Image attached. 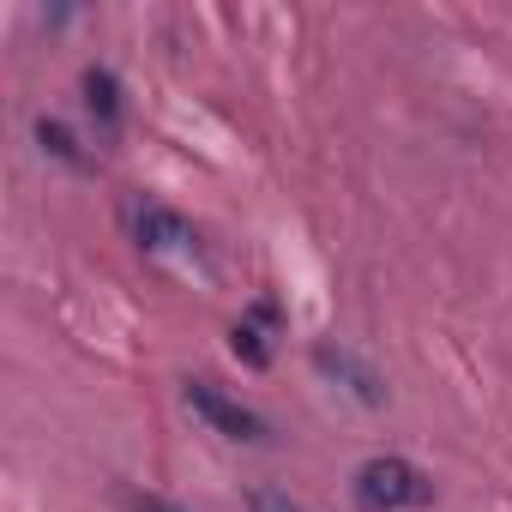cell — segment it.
<instances>
[{
  "mask_svg": "<svg viewBox=\"0 0 512 512\" xmlns=\"http://www.w3.org/2000/svg\"><path fill=\"white\" fill-rule=\"evenodd\" d=\"M253 512H302V506H290L284 494H253Z\"/></svg>",
  "mask_w": 512,
  "mask_h": 512,
  "instance_id": "cell-8",
  "label": "cell"
},
{
  "mask_svg": "<svg viewBox=\"0 0 512 512\" xmlns=\"http://www.w3.org/2000/svg\"><path fill=\"white\" fill-rule=\"evenodd\" d=\"M229 344H235V356H241V362H253V368H266V362H272V350H266L260 326H235V332H229Z\"/></svg>",
  "mask_w": 512,
  "mask_h": 512,
  "instance_id": "cell-5",
  "label": "cell"
},
{
  "mask_svg": "<svg viewBox=\"0 0 512 512\" xmlns=\"http://www.w3.org/2000/svg\"><path fill=\"white\" fill-rule=\"evenodd\" d=\"M187 404H193L217 434H229V440H266V422L253 416L241 398H229L223 386H211V380H187Z\"/></svg>",
  "mask_w": 512,
  "mask_h": 512,
  "instance_id": "cell-2",
  "label": "cell"
},
{
  "mask_svg": "<svg viewBox=\"0 0 512 512\" xmlns=\"http://www.w3.org/2000/svg\"><path fill=\"white\" fill-rule=\"evenodd\" d=\"M356 500L368 512H416V506L434 500V482L410 458H368L356 470Z\"/></svg>",
  "mask_w": 512,
  "mask_h": 512,
  "instance_id": "cell-1",
  "label": "cell"
},
{
  "mask_svg": "<svg viewBox=\"0 0 512 512\" xmlns=\"http://www.w3.org/2000/svg\"><path fill=\"white\" fill-rule=\"evenodd\" d=\"M85 103H91V115H97L103 127H115V121H121V91H115V79H109L103 67H91V73H85Z\"/></svg>",
  "mask_w": 512,
  "mask_h": 512,
  "instance_id": "cell-4",
  "label": "cell"
},
{
  "mask_svg": "<svg viewBox=\"0 0 512 512\" xmlns=\"http://www.w3.org/2000/svg\"><path fill=\"white\" fill-rule=\"evenodd\" d=\"M127 506H133V512H181V506L163 500V494H127Z\"/></svg>",
  "mask_w": 512,
  "mask_h": 512,
  "instance_id": "cell-7",
  "label": "cell"
},
{
  "mask_svg": "<svg viewBox=\"0 0 512 512\" xmlns=\"http://www.w3.org/2000/svg\"><path fill=\"white\" fill-rule=\"evenodd\" d=\"M133 235H139V247H151V253H193V223H181L175 211H163V205H145L139 217H133Z\"/></svg>",
  "mask_w": 512,
  "mask_h": 512,
  "instance_id": "cell-3",
  "label": "cell"
},
{
  "mask_svg": "<svg viewBox=\"0 0 512 512\" xmlns=\"http://www.w3.org/2000/svg\"><path fill=\"white\" fill-rule=\"evenodd\" d=\"M37 139H43L61 163H79V145H73V133H67L61 121H37Z\"/></svg>",
  "mask_w": 512,
  "mask_h": 512,
  "instance_id": "cell-6",
  "label": "cell"
}]
</instances>
